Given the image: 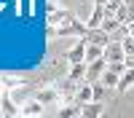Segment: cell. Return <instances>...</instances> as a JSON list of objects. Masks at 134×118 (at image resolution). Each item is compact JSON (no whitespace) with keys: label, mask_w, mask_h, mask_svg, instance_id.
I'll use <instances>...</instances> for the list:
<instances>
[{"label":"cell","mask_w":134,"mask_h":118,"mask_svg":"<svg viewBox=\"0 0 134 118\" xmlns=\"http://www.w3.org/2000/svg\"><path fill=\"white\" fill-rule=\"evenodd\" d=\"M86 70H88V64L81 62V64H70V70H67V78L75 81V83H86Z\"/></svg>","instance_id":"cell-9"},{"label":"cell","mask_w":134,"mask_h":118,"mask_svg":"<svg viewBox=\"0 0 134 118\" xmlns=\"http://www.w3.org/2000/svg\"><path fill=\"white\" fill-rule=\"evenodd\" d=\"M107 70H110V72H115V75H124L129 67H126V62H110V64H107Z\"/></svg>","instance_id":"cell-21"},{"label":"cell","mask_w":134,"mask_h":118,"mask_svg":"<svg viewBox=\"0 0 134 118\" xmlns=\"http://www.w3.org/2000/svg\"><path fill=\"white\" fill-rule=\"evenodd\" d=\"M0 113H3V115H11V118H19V115H21V107L14 102V97H11V94H5L3 99H0Z\"/></svg>","instance_id":"cell-6"},{"label":"cell","mask_w":134,"mask_h":118,"mask_svg":"<svg viewBox=\"0 0 134 118\" xmlns=\"http://www.w3.org/2000/svg\"><path fill=\"white\" fill-rule=\"evenodd\" d=\"M134 86V70H126L124 75H121V83H118V91H126Z\"/></svg>","instance_id":"cell-19"},{"label":"cell","mask_w":134,"mask_h":118,"mask_svg":"<svg viewBox=\"0 0 134 118\" xmlns=\"http://www.w3.org/2000/svg\"><path fill=\"white\" fill-rule=\"evenodd\" d=\"M0 118H3V115H0Z\"/></svg>","instance_id":"cell-28"},{"label":"cell","mask_w":134,"mask_h":118,"mask_svg":"<svg viewBox=\"0 0 134 118\" xmlns=\"http://www.w3.org/2000/svg\"><path fill=\"white\" fill-rule=\"evenodd\" d=\"M54 118H57V115H54Z\"/></svg>","instance_id":"cell-27"},{"label":"cell","mask_w":134,"mask_h":118,"mask_svg":"<svg viewBox=\"0 0 134 118\" xmlns=\"http://www.w3.org/2000/svg\"><path fill=\"white\" fill-rule=\"evenodd\" d=\"M48 32H51V35H57V38H70V35H75L78 40H81V38H86V35H88V27L83 24L81 19H70L67 24L48 27Z\"/></svg>","instance_id":"cell-1"},{"label":"cell","mask_w":134,"mask_h":118,"mask_svg":"<svg viewBox=\"0 0 134 118\" xmlns=\"http://www.w3.org/2000/svg\"><path fill=\"white\" fill-rule=\"evenodd\" d=\"M107 70V62L105 59H99V62H91L88 64V70H86V83H99L102 81V75Z\"/></svg>","instance_id":"cell-3"},{"label":"cell","mask_w":134,"mask_h":118,"mask_svg":"<svg viewBox=\"0 0 134 118\" xmlns=\"http://www.w3.org/2000/svg\"><path fill=\"white\" fill-rule=\"evenodd\" d=\"M91 89H94V102H102L105 97H107V89L102 86V81H99V83H91Z\"/></svg>","instance_id":"cell-20"},{"label":"cell","mask_w":134,"mask_h":118,"mask_svg":"<svg viewBox=\"0 0 134 118\" xmlns=\"http://www.w3.org/2000/svg\"><path fill=\"white\" fill-rule=\"evenodd\" d=\"M81 110H83V107H81V105H75V102L62 105L59 110H57V118H81Z\"/></svg>","instance_id":"cell-12"},{"label":"cell","mask_w":134,"mask_h":118,"mask_svg":"<svg viewBox=\"0 0 134 118\" xmlns=\"http://www.w3.org/2000/svg\"><path fill=\"white\" fill-rule=\"evenodd\" d=\"M107 3H110V0H94V5H99V8H105Z\"/></svg>","instance_id":"cell-22"},{"label":"cell","mask_w":134,"mask_h":118,"mask_svg":"<svg viewBox=\"0 0 134 118\" xmlns=\"http://www.w3.org/2000/svg\"><path fill=\"white\" fill-rule=\"evenodd\" d=\"M86 48H88V40L86 38L75 40L72 46H70V51H67V64H81V62H86Z\"/></svg>","instance_id":"cell-2"},{"label":"cell","mask_w":134,"mask_h":118,"mask_svg":"<svg viewBox=\"0 0 134 118\" xmlns=\"http://www.w3.org/2000/svg\"><path fill=\"white\" fill-rule=\"evenodd\" d=\"M124 57H126V51H124V43H110V46L105 48V62L110 64V62H124Z\"/></svg>","instance_id":"cell-5"},{"label":"cell","mask_w":134,"mask_h":118,"mask_svg":"<svg viewBox=\"0 0 134 118\" xmlns=\"http://www.w3.org/2000/svg\"><path fill=\"white\" fill-rule=\"evenodd\" d=\"M35 99L43 102V105H48V102H59V91L51 89V86H46V89H40V91L35 94Z\"/></svg>","instance_id":"cell-13"},{"label":"cell","mask_w":134,"mask_h":118,"mask_svg":"<svg viewBox=\"0 0 134 118\" xmlns=\"http://www.w3.org/2000/svg\"><path fill=\"white\" fill-rule=\"evenodd\" d=\"M118 83H121V75L105 70V75H102V86H105V89H118Z\"/></svg>","instance_id":"cell-17"},{"label":"cell","mask_w":134,"mask_h":118,"mask_svg":"<svg viewBox=\"0 0 134 118\" xmlns=\"http://www.w3.org/2000/svg\"><path fill=\"white\" fill-rule=\"evenodd\" d=\"M129 32H131V38H134V24H129Z\"/></svg>","instance_id":"cell-25"},{"label":"cell","mask_w":134,"mask_h":118,"mask_svg":"<svg viewBox=\"0 0 134 118\" xmlns=\"http://www.w3.org/2000/svg\"><path fill=\"white\" fill-rule=\"evenodd\" d=\"M81 118H83V115H81Z\"/></svg>","instance_id":"cell-29"},{"label":"cell","mask_w":134,"mask_h":118,"mask_svg":"<svg viewBox=\"0 0 134 118\" xmlns=\"http://www.w3.org/2000/svg\"><path fill=\"white\" fill-rule=\"evenodd\" d=\"M124 5H134V0H124Z\"/></svg>","instance_id":"cell-24"},{"label":"cell","mask_w":134,"mask_h":118,"mask_svg":"<svg viewBox=\"0 0 134 118\" xmlns=\"http://www.w3.org/2000/svg\"><path fill=\"white\" fill-rule=\"evenodd\" d=\"M81 115H83V118H102V102H91V105H83Z\"/></svg>","instance_id":"cell-14"},{"label":"cell","mask_w":134,"mask_h":118,"mask_svg":"<svg viewBox=\"0 0 134 118\" xmlns=\"http://www.w3.org/2000/svg\"><path fill=\"white\" fill-rule=\"evenodd\" d=\"M43 110H46V105H43V102H38L35 97H32L30 102H24V105H21V115H32V118H43Z\"/></svg>","instance_id":"cell-8"},{"label":"cell","mask_w":134,"mask_h":118,"mask_svg":"<svg viewBox=\"0 0 134 118\" xmlns=\"http://www.w3.org/2000/svg\"><path fill=\"white\" fill-rule=\"evenodd\" d=\"M94 102V89H91V83H81L78 86V94H75V105H91Z\"/></svg>","instance_id":"cell-7"},{"label":"cell","mask_w":134,"mask_h":118,"mask_svg":"<svg viewBox=\"0 0 134 118\" xmlns=\"http://www.w3.org/2000/svg\"><path fill=\"white\" fill-rule=\"evenodd\" d=\"M102 21H105V8L94 5L91 8V16H88V21H86V27L88 30H102Z\"/></svg>","instance_id":"cell-11"},{"label":"cell","mask_w":134,"mask_h":118,"mask_svg":"<svg viewBox=\"0 0 134 118\" xmlns=\"http://www.w3.org/2000/svg\"><path fill=\"white\" fill-rule=\"evenodd\" d=\"M5 94H8V91H5V86H3V83H0V99H3V97H5Z\"/></svg>","instance_id":"cell-23"},{"label":"cell","mask_w":134,"mask_h":118,"mask_svg":"<svg viewBox=\"0 0 134 118\" xmlns=\"http://www.w3.org/2000/svg\"><path fill=\"white\" fill-rule=\"evenodd\" d=\"M121 11H124V0H110L105 5V19H115Z\"/></svg>","instance_id":"cell-15"},{"label":"cell","mask_w":134,"mask_h":118,"mask_svg":"<svg viewBox=\"0 0 134 118\" xmlns=\"http://www.w3.org/2000/svg\"><path fill=\"white\" fill-rule=\"evenodd\" d=\"M86 40L91 43V46H99V48H107L110 43H113V38H110V35H107L105 30H88Z\"/></svg>","instance_id":"cell-4"},{"label":"cell","mask_w":134,"mask_h":118,"mask_svg":"<svg viewBox=\"0 0 134 118\" xmlns=\"http://www.w3.org/2000/svg\"><path fill=\"white\" fill-rule=\"evenodd\" d=\"M99 59H105V48H99V46H91V43H88V48H86V64H91V62H99Z\"/></svg>","instance_id":"cell-16"},{"label":"cell","mask_w":134,"mask_h":118,"mask_svg":"<svg viewBox=\"0 0 134 118\" xmlns=\"http://www.w3.org/2000/svg\"><path fill=\"white\" fill-rule=\"evenodd\" d=\"M19 118H32V115H19Z\"/></svg>","instance_id":"cell-26"},{"label":"cell","mask_w":134,"mask_h":118,"mask_svg":"<svg viewBox=\"0 0 134 118\" xmlns=\"http://www.w3.org/2000/svg\"><path fill=\"white\" fill-rule=\"evenodd\" d=\"M70 19H75V16L70 14V11L59 8V11H51V14H48V24H51V27H59V24H67Z\"/></svg>","instance_id":"cell-10"},{"label":"cell","mask_w":134,"mask_h":118,"mask_svg":"<svg viewBox=\"0 0 134 118\" xmlns=\"http://www.w3.org/2000/svg\"><path fill=\"white\" fill-rule=\"evenodd\" d=\"M121 27H124V24H121V21H118V19H105V21H102V30L107 32V35H110V38H113V35H115V32H118Z\"/></svg>","instance_id":"cell-18"}]
</instances>
